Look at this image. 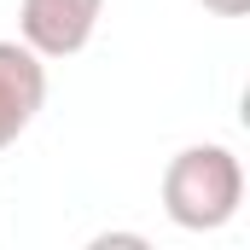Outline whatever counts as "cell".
<instances>
[{"label": "cell", "mask_w": 250, "mask_h": 250, "mask_svg": "<svg viewBox=\"0 0 250 250\" xmlns=\"http://www.w3.org/2000/svg\"><path fill=\"white\" fill-rule=\"evenodd\" d=\"M157 198H163V215L181 227V233H215L239 215L245 204V163L233 146L221 140H198V146H181L169 163H163V181H157Z\"/></svg>", "instance_id": "1"}, {"label": "cell", "mask_w": 250, "mask_h": 250, "mask_svg": "<svg viewBox=\"0 0 250 250\" xmlns=\"http://www.w3.org/2000/svg\"><path fill=\"white\" fill-rule=\"evenodd\" d=\"M105 18V0H18V41L41 59H76Z\"/></svg>", "instance_id": "2"}, {"label": "cell", "mask_w": 250, "mask_h": 250, "mask_svg": "<svg viewBox=\"0 0 250 250\" xmlns=\"http://www.w3.org/2000/svg\"><path fill=\"white\" fill-rule=\"evenodd\" d=\"M41 105H47V59L23 47L18 35L0 41V151L29 134Z\"/></svg>", "instance_id": "3"}, {"label": "cell", "mask_w": 250, "mask_h": 250, "mask_svg": "<svg viewBox=\"0 0 250 250\" xmlns=\"http://www.w3.org/2000/svg\"><path fill=\"white\" fill-rule=\"evenodd\" d=\"M204 12H215V18H245L250 12V0H198Z\"/></svg>", "instance_id": "4"}]
</instances>
